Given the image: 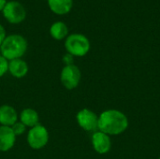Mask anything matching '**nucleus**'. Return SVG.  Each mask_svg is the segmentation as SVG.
Here are the masks:
<instances>
[{
  "label": "nucleus",
  "mask_w": 160,
  "mask_h": 159,
  "mask_svg": "<svg viewBox=\"0 0 160 159\" xmlns=\"http://www.w3.org/2000/svg\"><path fill=\"white\" fill-rule=\"evenodd\" d=\"M128 127V117L118 110H107L98 116V130L109 136L119 135Z\"/></svg>",
  "instance_id": "nucleus-1"
},
{
  "label": "nucleus",
  "mask_w": 160,
  "mask_h": 159,
  "mask_svg": "<svg viewBox=\"0 0 160 159\" xmlns=\"http://www.w3.org/2000/svg\"><path fill=\"white\" fill-rule=\"evenodd\" d=\"M27 40L19 34H12L6 37L0 46L1 55L8 61L19 59L27 51Z\"/></svg>",
  "instance_id": "nucleus-2"
},
{
  "label": "nucleus",
  "mask_w": 160,
  "mask_h": 159,
  "mask_svg": "<svg viewBox=\"0 0 160 159\" xmlns=\"http://www.w3.org/2000/svg\"><path fill=\"white\" fill-rule=\"evenodd\" d=\"M90 41L82 34H71L65 39V49L68 53L76 57H82L90 51Z\"/></svg>",
  "instance_id": "nucleus-3"
},
{
  "label": "nucleus",
  "mask_w": 160,
  "mask_h": 159,
  "mask_svg": "<svg viewBox=\"0 0 160 159\" xmlns=\"http://www.w3.org/2000/svg\"><path fill=\"white\" fill-rule=\"evenodd\" d=\"M4 18L12 24L21 23L25 20L26 10L22 3L18 1H8L7 2L3 11Z\"/></svg>",
  "instance_id": "nucleus-4"
},
{
  "label": "nucleus",
  "mask_w": 160,
  "mask_h": 159,
  "mask_svg": "<svg viewBox=\"0 0 160 159\" xmlns=\"http://www.w3.org/2000/svg\"><path fill=\"white\" fill-rule=\"evenodd\" d=\"M49 142V132L47 128L41 125L31 127L27 134V143L35 150L43 148Z\"/></svg>",
  "instance_id": "nucleus-5"
},
{
  "label": "nucleus",
  "mask_w": 160,
  "mask_h": 159,
  "mask_svg": "<svg viewBox=\"0 0 160 159\" xmlns=\"http://www.w3.org/2000/svg\"><path fill=\"white\" fill-rule=\"evenodd\" d=\"M81 78H82L81 70L74 64L69 66H65L60 74L61 82L68 90L75 89L79 85L81 82Z\"/></svg>",
  "instance_id": "nucleus-6"
},
{
  "label": "nucleus",
  "mask_w": 160,
  "mask_h": 159,
  "mask_svg": "<svg viewBox=\"0 0 160 159\" xmlns=\"http://www.w3.org/2000/svg\"><path fill=\"white\" fill-rule=\"evenodd\" d=\"M79 126L85 131L96 132L98 129V116L89 109L81 110L76 115Z\"/></svg>",
  "instance_id": "nucleus-7"
},
{
  "label": "nucleus",
  "mask_w": 160,
  "mask_h": 159,
  "mask_svg": "<svg viewBox=\"0 0 160 159\" xmlns=\"http://www.w3.org/2000/svg\"><path fill=\"white\" fill-rule=\"evenodd\" d=\"M92 144L98 154H107L112 147V142L109 135L98 130L92 135Z\"/></svg>",
  "instance_id": "nucleus-8"
},
{
  "label": "nucleus",
  "mask_w": 160,
  "mask_h": 159,
  "mask_svg": "<svg viewBox=\"0 0 160 159\" xmlns=\"http://www.w3.org/2000/svg\"><path fill=\"white\" fill-rule=\"evenodd\" d=\"M16 136L10 127L0 126V152L9 151L15 144Z\"/></svg>",
  "instance_id": "nucleus-9"
},
{
  "label": "nucleus",
  "mask_w": 160,
  "mask_h": 159,
  "mask_svg": "<svg viewBox=\"0 0 160 159\" xmlns=\"http://www.w3.org/2000/svg\"><path fill=\"white\" fill-rule=\"evenodd\" d=\"M18 119L16 110L9 105L0 106V124L4 127H12Z\"/></svg>",
  "instance_id": "nucleus-10"
},
{
  "label": "nucleus",
  "mask_w": 160,
  "mask_h": 159,
  "mask_svg": "<svg viewBox=\"0 0 160 159\" xmlns=\"http://www.w3.org/2000/svg\"><path fill=\"white\" fill-rule=\"evenodd\" d=\"M8 71L17 79L23 78L28 72V65L22 58L8 61Z\"/></svg>",
  "instance_id": "nucleus-11"
},
{
  "label": "nucleus",
  "mask_w": 160,
  "mask_h": 159,
  "mask_svg": "<svg viewBox=\"0 0 160 159\" xmlns=\"http://www.w3.org/2000/svg\"><path fill=\"white\" fill-rule=\"evenodd\" d=\"M50 9L56 15H65L70 12L73 0H47Z\"/></svg>",
  "instance_id": "nucleus-12"
},
{
  "label": "nucleus",
  "mask_w": 160,
  "mask_h": 159,
  "mask_svg": "<svg viewBox=\"0 0 160 159\" xmlns=\"http://www.w3.org/2000/svg\"><path fill=\"white\" fill-rule=\"evenodd\" d=\"M38 120H39L38 114L33 109L26 108L22 110V112L20 113L21 123H22L25 127H29L30 128L38 125Z\"/></svg>",
  "instance_id": "nucleus-13"
},
{
  "label": "nucleus",
  "mask_w": 160,
  "mask_h": 159,
  "mask_svg": "<svg viewBox=\"0 0 160 159\" xmlns=\"http://www.w3.org/2000/svg\"><path fill=\"white\" fill-rule=\"evenodd\" d=\"M50 35L55 40L66 39L68 36V27L63 22H55L50 27Z\"/></svg>",
  "instance_id": "nucleus-14"
},
{
  "label": "nucleus",
  "mask_w": 160,
  "mask_h": 159,
  "mask_svg": "<svg viewBox=\"0 0 160 159\" xmlns=\"http://www.w3.org/2000/svg\"><path fill=\"white\" fill-rule=\"evenodd\" d=\"M11 129H12L13 133L15 134V136L17 137V136H20V135H22V134H23L25 132L26 127L22 123H21V122H16L11 127Z\"/></svg>",
  "instance_id": "nucleus-15"
},
{
  "label": "nucleus",
  "mask_w": 160,
  "mask_h": 159,
  "mask_svg": "<svg viewBox=\"0 0 160 159\" xmlns=\"http://www.w3.org/2000/svg\"><path fill=\"white\" fill-rule=\"evenodd\" d=\"M8 71V61L0 54V78Z\"/></svg>",
  "instance_id": "nucleus-16"
},
{
  "label": "nucleus",
  "mask_w": 160,
  "mask_h": 159,
  "mask_svg": "<svg viewBox=\"0 0 160 159\" xmlns=\"http://www.w3.org/2000/svg\"><path fill=\"white\" fill-rule=\"evenodd\" d=\"M73 60H74V56L71 55L70 53H66L63 56V62L65 64V66H69V65H73Z\"/></svg>",
  "instance_id": "nucleus-17"
},
{
  "label": "nucleus",
  "mask_w": 160,
  "mask_h": 159,
  "mask_svg": "<svg viewBox=\"0 0 160 159\" xmlns=\"http://www.w3.org/2000/svg\"><path fill=\"white\" fill-rule=\"evenodd\" d=\"M6 37H7L6 30H5V28H4V26H3L2 24H0V46H1V44L3 43V41L5 40Z\"/></svg>",
  "instance_id": "nucleus-18"
},
{
  "label": "nucleus",
  "mask_w": 160,
  "mask_h": 159,
  "mask_svg": "<svg viewBox=\"0 0 160 159\" xmlns=\"http://www.w3.org/2000/svg\"><path fill=\"white\" fill-rule=\"evenodd\" d=\"M7 2H8L7 0H0V11H3Z\"/></svg>",
  "instance_id": "nucleus-19"
},
{
  "label": "nucleus",
  "mask_w": 160,
  "mask_h": 159,
  "mask_svg": "<svg viewBox=\"0 0 160 159\" xmlns=\"http://www.w3.org/2000/svg\"><path fill=\"white\" fill-rule=\"evenodd\" d=\"M158 159H160V157H159V158H158Z\"/></svg>",
  "instance_id": "nucleus-20"
}]
</instances>
